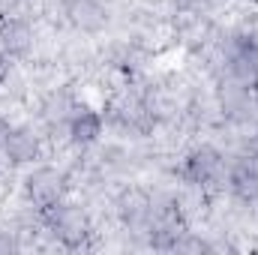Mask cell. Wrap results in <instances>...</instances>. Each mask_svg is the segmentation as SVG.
<instances>
[{"mask_svg":"<svg viewBox=\"0 0 258 255\" xmlns=\"http://www.w3.org/2000/svg\"><path fill=\"white\" fill-rule=\"evenodd\" d=\"M12 66H15V60H12L6 51H0V87L9 84V78H12Z\"/></svg>","mask_w":258,"mask_h":255,"instance_id":"obj_7","label":"cell"},{"mask_svg":"<svg viewBox=\"0 0 258 255\" xmlns=\"http://www.w3.org/2000/svg\"><path fill=\"white\" fill-rule=\"evenodd\" d=\"M0 249H18V240H15L9 231H3V234H0Z\"/></svg>","mask_w":258,"mask_h":255,"instance_id":"obj_8","label":"cell"},{"mask_svg":"<svg viewBox=\"0 0 258 255\" xmlns=\"http://www.w3.org/2000/svg\"><path fill=\"white\" fill-rule=\"evenodd\" d=\"M30 48H33V27L18 15L0 18V51L18 60V57H27Z\"/></svg>","mask_w":258,"mask_h":255,"instance_id":"obj_5","label":"cell"},{"mask_svg":"<svg viewBox=\"0 0 258 255\" xmlns=\"http://www.w3.org/2000/svg\"><path fill=\"white\" fill-rule=\"evenodd\" d=\"M63 129L75 147H93L105 135V114L90 102H75L66 114Z\"/></svg>","mask_w":258,"mask_h":255,"instance_id":"obj_3","label":"cell"},{"mask_svg":"<svg viewBox=\"0 0 258 255\" xmlns=\"http://www.w3.org/2000/svg\"><path fill=\"white\" fill-rule=\"evenodd\" d=\"M42 153V138L33 126H9L0 156L9 165H33Z\"/></svg>","mask_w":258,"mask_h":255,"instance_id":"obj_4","label":"cell"},{"mask_svg":"<svg viewBox=\"0 0 258 255\" xmlns=\"http://www.w3.org/2000/svg\"><path fill=\"white\" fill-rule=\"evenodd\" d=\"M219 168H222V159H219V153L210 150V147L195 150L192 156L186 159V174L192 177V183H207V180H213V177L219 174Z\"/></svg>","mask_w":258,"mask_h":255,"instance_id":"obj_6","label":"cell"},{"mask_svg":"<svg viewBox=\"0 0 258 255\" xmlns=\"http://www.w3.org/2000/svg\"><path fill=\"white\" fill-rule=\"evenodd\" d=\"M66 192H69V180L60 168L54 165H36L24 174V183H21V195L30 207H36L39 213L54 207L57 201H63Z\"/></svg>","mask_w":258,"mask_h":255,"instance_id":"obj_1","label":"cell"},{"mask_svg":"<svg viewBox=\"0 0 258 255\" xmlns=\"http://www.w3.org/2000/svg\"><path fill=\"white\" fill-rule=\"evenodd\" d=\"M0 159H3V156H0Z\"/></svg>","mask_w":258,"mask_h":255,"instance_id":"obj_9","label":"cell"},{"mask_svg":"<svg viewBox=\"0 0 258 255\" xmlns=\"http://www.w3.org/2000/svg\"><path fill=\"white\" fill-rule=\"evenodd\" d=\"M42 222H45V228H48L60 243H66V246H81V240L90 234V225H87L84 210L75 207V204H69L66 198L57 201L54 207L42 210Z\"/></svg>","mask_w":258,"mask_h":255,"instance_id":"obj_2","label":"cell"}]
</instances>
